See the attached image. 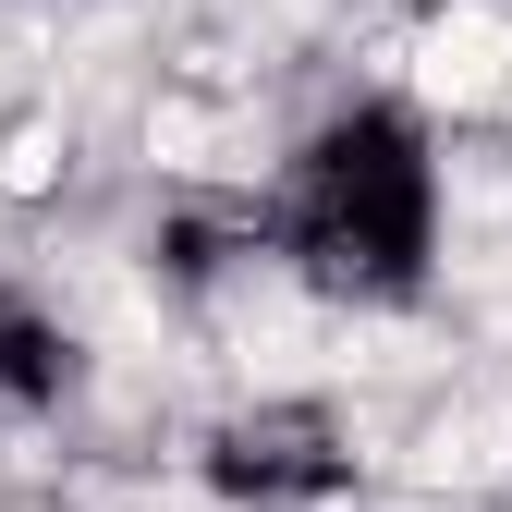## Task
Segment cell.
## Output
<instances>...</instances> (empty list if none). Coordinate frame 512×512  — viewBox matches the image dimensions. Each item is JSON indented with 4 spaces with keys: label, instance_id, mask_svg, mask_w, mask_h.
Returning <instances> with one entry per match:
<instances>
[{
    "label": "cell",
    "instance_id": "cell-2",
    "mask_svg": "<svg viewBox=\"0 0 512 512\" xmlns=\"http://www.w3.org/2000/svg\"><path fill=\"white\" fill-rule=\"evenodd\" d=\"M208 476L256 512H317V500L354 488V427L330 403H256L208 439Z\"/></svg>",
    "mask_w": 512,
    "mask_h": 512
},
{
    "label": "cell",
    "instance_id": "cell-1",
    "mask_svg": "<svg viewBox=\"0 0 512 512\" xmlns=\"http://www.w3.org/2000/svg\"><path fill=\"white\" fill-rule=\"evenodd\" d=\"M439 135L415 98H342L317 135L281 159V183L256 196V256L317 305H415L439 281Z\"/></svg>",
    "mask_w": 512,
    "mask_h": 512
},
{
    "label": "cell",
    "instance_id": "cell-3",
    "mask_svg": "<svg viewBox=\"0 0 512 512\" xmlns=\"http://www.w3.org/2000/svg\"><path fill=\"white\" fill-rule=\"evenodd\" d=\"M61 391H74V342H61V330H49V317H37L25 293H0V427L49 415Z\"/></svg>",
    "mask_w": 512,
    "mask_h": 512
}]
</instances>
